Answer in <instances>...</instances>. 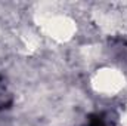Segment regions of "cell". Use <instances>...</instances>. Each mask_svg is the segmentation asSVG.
<instances>
[{
    "instance_id": "6da1fadb",
    "label": "cell",
    "mask_w": 127,
    "mask_h": 126,
    "mask_svg": "<svg viewBox=\"0 0 127 126\" xmlns=\"http://www.w3.org/2000/svg\"><path fill=\"white\" fill-rule=\"evenodd\" d=\"M87 122H89V126H108L106 125V120H105V116L102 113H92V114H89Z\"/></svg>"
}]
</instances>
